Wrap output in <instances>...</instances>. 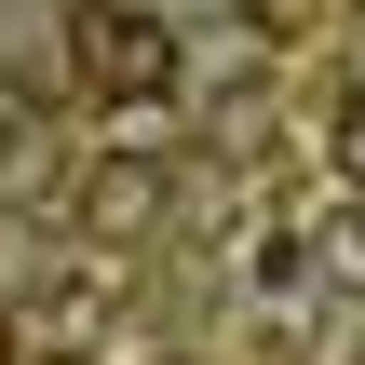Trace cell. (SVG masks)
<instances>
[{"label":"cell","instance_id":"3","mask_svg":"<svg viewBox=\"0 0 365 365\" xmlns=\"http://www.w3.org/2000/svg\"><path fill=\"white\" fill-rule=\"evenodd\" d=\"M312 284H325V298H365V190L339 217H312Z\"/></svg>","mask_w":365,"mask_h":365},{"label":"cell","instance_id":"5","mask_svg":"<svg viewBox=\"0 0 365 365\" xmlns=\"http://www.w3.org/2000/svg\"><path fill=\"white\" fill-rule=\"evenodd\" d=\"M0 365H14V312H0Z\"/></svg>","mask_w":365,"mask_h":365},{"label":"cell","instance_id":"2","mask_svg":"<svg viewBox=\"0 0 365 365\" xmlns=\"http://www.w3.org/2000/svg\"><path fill=\"white\" fill-rule=\"evenodd\" d=\"M163 217H176V163L163 149H108L81 176V244H149Z\"/></svg>","mask_w":365,"mask_h":365},{"label":"cell","instance_id":"6","mask_svg":"<svg viewBox=\"0 0 365 365\" xmlns=\"http://www.w3.org/2000/svg\"><path fill=\"white\" fill-rule=\"evenodd\" d=\"M135 365H176V352H135Z\"/></svg>","mask_w":365,"mask_h":365},{"label":"cell","instance_id":"4","mask_svg":"<svg viewBox=\"0 0 365 365\" xmlns=\"http://www.w3.org/2000/svg\"><path fill=\"white\" fill-rule=\"evenodd\" d=\"M339 190H365V95L339 108Z\"/></svg>","mask_w":365,"mask_h":365},{"label":"cell","instance_id":"1","mask_svg":"<svg viewBox=\"0 0 365 365\" xmlns=\"http://www.w3.org/2000/svg\"><path fill=\"white\" fill-rule=\"evenodd\" d=\"M68 68H81V95L149 108V95H176V81H190V41H176L149 0H81V14H68Z\"/></svg>","mask_w":365,"mask_h":365}]
</instances>
